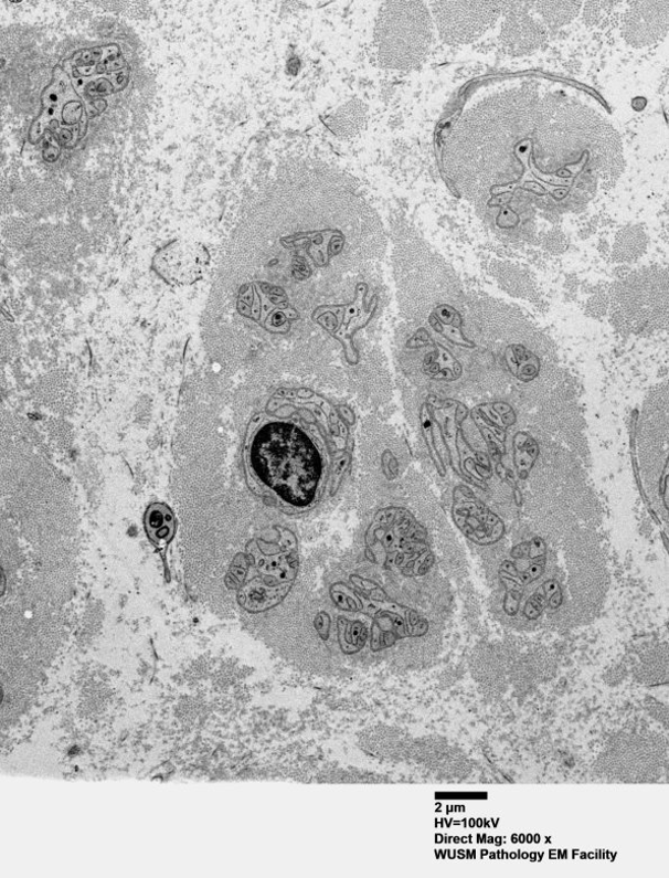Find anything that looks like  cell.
<instances>
[{
  "mask_svg": "<svg viewBox=\"0 0 669 878\" xmlns=\"http://www.w3.org/2000/svg\"><path fill=\"white\" fill-rule=\"evenodd\" d=\"M248 469L256 483L277 504L304 512L319 504L329 477L325 446L307 429L270 421L252 438Z\"/></svg>",
  "mask_w": 669,
  "mask_h": 878,
  "instance_id": "cell-1",
  "label": "cell"
},
{
  "mask_svg": "<svg viewBox=\"0 0 669 878\" xmlns=\"http://www.w3.org/2000/svg\"><path fill=\"white\" fill-rule=\"evenodd\" d=\"M41 106L42 112L29 131V141L36 145L47 133L52 142L44 150V158L53 162L61 148L72 149L86 136L89 120L87 105L76 93L64 66L54 67L52 83L41 95Z\"/></svg>",
  "mask_w": 669,
  "mask_h": 878,
  "instance_id": "cell-2",
  "label": "cell"
},
{
  "mask_svg": "<svg viewBox=\"0 0 669 878\" xmlns=\"http://www.w3.org/2000/svg\"><path fill=\"white\" fill-rule=\"evenodd\" d=\"M64 68L85 101L89 118L107 108L106 97L129 84L130 68L116 44L82 50L65 61Z\"/></svg>",
  "mask_w": 669,
  "mask_h": 878,
  "instance_id": "cell-3",
  "label": "cell"
},
{
  "mask_svg": "<svg viewBox=\"0 0 669 878\" xmlns=\"http://www.w3.org/2000/svg\"><path fill=\"white\" fill-rule=\"evenodd\" d=\"M297 546L288 533L283 551L257 559L262 578L243 590L241 603L251 612H262L278 605L289 593L296 575Z\"/></svg>",
  "mask_w": 669,
  "mask_h": 878,
  "instance_id": "cell-4",
  "label": "cell"
},
{
  "mask_svg": "<svg viewBox=\"0 0 669 878\" xmlns=\"http://www.w3.org/2000/svg\"><path fill=\"white\" fill-rule=\"evenodd\" d=\"M210 256L200 243L174 241L159 251L153 260L156 272L169 284L187 286L201 281Z\"/></svg>",
  "mask_w": 669,
  "mask_h": 878,
  "instance_id": "cell-5",
  "label": "cell"
},
{
  "mask_svg": "<svg viewBox=\"0 0 669 878\" xmlns=\"http://www.w3.org/2000/svg\"><path fill=\"white\" fill-rule=\"evenodd\" d=\"M363 297V292L357 293L354 302L344 309L339 328L334 334L336 338L344 346L347 359L351 363H353L357 358L351 341L352 337L360 329L367 327L374 313L372 308L364 309Z\"/></svg>",
  "mask_w": 669,
  "mask_h": 878,
  "instance_id": "cell-6",
  "label": "cell"
},
{
  "mask_svg": "<svg viewBox=\"0 0 669 878\" xmlns=\"http://www.w3.org/2000/svg\"><path fill=\"white\" fill-rule=\"evenodd\" d=\"M146 531L150 541L166 560V551L174 537L176 520L172 511L161 504L152 505L145 519Z\"/></svg>",
  "mask_w": 669,
  "mask_h": 878,
  "instance_id": "cell-7",
  "label": "cell"
},
{
  "mask_svg": "<svg viewBox=\"0 0 669 878\" xmlns=\"http://www.w3.org/2000/svg\"><path fill=\"white\" fill-rule=\"evenodd\" d=\"M479 420L486 424V429L493 432L503 443L506 432L503 429L516 422V415L507 403L482 404L479 408Z\"/></svg>",
  "mask_w": 669,
  "mask_h": 878,
  "instance_id": "cell-8",
  "label": "cell"
},
{
  "mask_svg": "<svg viewBox=\"0 0 669 878\" xmlns=\"http://www.w3.org/2000/svg\"><path fill=\"white\" fill-rule=\"evenodd\" d=\"M507 361L511 372L522 382L531 381L539 371L537 357L520 346L508 349Z\"/></svg>",
  "mask_w": 669,
  "mask_h": 878,
  "instance_id": "cell-9",
  "label": "cell"
},
{
  "mask_svg": "<svg viewBox=\"0 0 669 878\" xmlns=\"http://www.w3.org/2000/svg\"><path fill=\"white\" fill-rule=\"evenodd\" d=\"M561 602H562V594L559 592L555 595H553L551 600V605L553 607H558L561 604Z\"/></svg>",
  "mask_w": 669,
  "mask_h": 878,
  "instance_id": "cell-10",
  "label": "cell"
}]
</instances>
